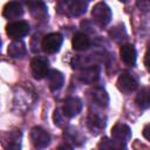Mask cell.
<instances>
[{
	"instance_id": "23",
	"label": "cell",
	"mask_w": 150,
	"mask_h": 150,
	"mask_svg": "<svg viewBox=\"0 0 150 150\" xmlns=\"http://www.w3.org/2000/svg\"><path fill=\"white\" fill-rule=\"evenodd\" d=\"M144 66L150 71V50H148L144 55Z\"/></svg>"
},
{
	"instance_id": "14",
	"label": "cell",
	"mask_w": 150,
	"mask_h": 150,
	"mask_svg": "<svg viewBox=\"0 0 150 150\" xmlns=\"http://www.w3.org/2000/svg\"><path fill=\"white\" fill-rule=\"evenodd\" d=\"M47 77H48L49 88L52 90H59L63 86L64 77H63V74L61 71H59L56 69H52V70H49Z\"/></svg>"
},
{
	"instance_id": "18",
	"label": "cell",
	"mask_w": 150,
	"mask_h": 150,
	"mask_svg": "<svg viewBox=\"0 0 150 150\" xmlns=\"http://www.w3.org/2000/svg\"><path fill=\"white\" fill-rule=\"evenodd\" d=\"M137 105L141 108V109H148L150 108V88L145 87V88H142L138 94L136 95V98H135Z\"/></svg>"
},
{
	"instance_id": "20",
	"label": "cell",
	"mask_w": 150,
	"mask_h": 150,
	"mask_svg": "<svg viewBox=\"0 0 150 150\" xmlns=\"http://www.w3.org/2000/svg\"><path fill=\"white\" fill-rule=\"evenodd\" d=\"M97 149H98V150H115V144H114V142H112L110 138L103 137V138L98 142Z\"/></svg>"
},
{
	"instance_id": "15",
	"label": "cell",
	"mask_w": 150,
	"mask_h": 150,
	"mask_svg": "<svg viewBox=\"0 0 150 150\" xmlns=\"http://www.w3.org/2000/svg\"><path fill=\"white\" fill-rule=\"evenodd\" d=\"M90 96H91V100L94 101V103L101 108H105L109 103V96H108L107 91L102 88H94L90 91Z\"/></svg>"
},
{
	"instance_id": "10",
	"label": "cell",
	"mask_w": 150,
	"mask_h": 150,
	"mask_svg": "<svg viewBox=\"0 0 150 150\" xmlns=\"http://www.w3.org/2000/svg\"><path fill=\"white\" fill-rule=\"evenodd\" d=\"M22 13H23L22 6L18 1L7 2L4 6V11H2V15L6 19H15V18H19V16L22 15Z\"/></svg>"
},
{
	"instance_id": "16",
	"label": "cell",
	"mask_w": 150,
	"mask_h": 150,
	"mask_svg": "<svg viewBox=\"0 0 150 150\" xmlns=\"http://www.w3.org/2000/svg\"><path fill=\"white\" fill-rule=\"evenodd\" d=\"M27 6L32 13V15L36 19H43L47 15V8L41 1H28Z\"/></svg>"
},
{
	"instance_id": "4",
	"label": "cell",
	"mask_w": 150,
	"mask_h": 150,
	"mask_svg": "<svg viewBox=\"0 0 150 150\" xmlns=\"http://www.w3.org/2000/svg\"><path fill=\"white\" fill-rule=\"evenodd\" d=\"M62 41H63V38L61 34L59 33H50L48 35H46L42 40V49L46 52V53H49V54H53V53H56L61 45H62Z\"/></svg>"
},
{
	"instance_id": "12",
	"label": "cell",
	"mask_w": 150,
	"mask_h": 150,
	"mask_svg": "<svg viewBox=\"0 0 150 150\" xmlns=\"http://www.w3.org/2000/svg\"><path fill=\"white\" fill-rule=\"evenodd\" d=\"M105 127V121L102 116H100L96 112H90L88 116V128L91 132H100Z\"/></svg>"
},
{
	"instance_id": "27",
	"label": "cell",
	"mask_w": 150,
	"mask_h": 150,
	"mask_svg": "<svg viewBox=\"0 0 150 150\" xmlns=\"http://www.w3.org/2000/svg\"><path fill=\"white\" fill-rule=\"evenodd\" d=\"M118 150H127V149H125V148H124L123 145H120V148H118Z\"/></svg>"
},
{
	"instance_id": "17",
	"label": "cell",
	"mask_w": 150,
	"mask_h": 150,
	"mask_svg": "<svg viewBox=\"0 0 150 150\" xmlns=\"http://www.w3.org/2000/svg\"><path fill=\"white\" fill-rule=\"evenodd\" d=\"M89 45H90V40L84 33L79 32L73 36L71 46L75 50H84L89 47Z\"/></svg>"
},
{
	"instance_id": "26",
	"label": "cell",
	"mask_w": 150,
	"mask_h": 150,
	"mask_svg": "<svg viewBox=\"0 0 150 150\" xmlns=\"http://www.w3.org/2000/svg\"><path fill=\"white\" fill-rule=\"evenodd\" d=\"M56 150H73V148H71L70 145H68V144H62V145H60Z\"/></svg>"
},
{
	"instance_id": "5",
	"label": "cell",
	"mask_w": 150,
	"mask_h": 150,
	"mask_svg": "<svg viewBox=\"0 0 150 150\" xmlns=\"http://www.w3.org/2000/svg\"><path fill=\"white\" fill-rule=\"evenodd\" d=\"M111 137L120 145H124L131 138V130L128 125L123 123H117L111 129Z\"/></svg>"
},
{
	"instance_id": "3",
	"label": "cell",
	"mask_w": 150,
	"mask_h": 150,
	"mask_svg": "<svg viewBox=\"0 0 150 150\" xmlns=\"http://www.w3.org/2000/svg\"><path fill=\"white\" fill-rule=\"evenodd\" d=\"M91 15L93 18L101 25H107L110 22L111 19V11L109 8V6L105 2H97L94 5L93 9H91Z\"/></svg>"
},
{
	"instance_id": "24",
	"label": "cell",
	"mask_w": 150,
	"mask_h": 150,
	"mask_svg": "<svg viewBox=\"0 0 150 150\" xmlns=\"http://www.w3.org/2000/svg\"><path fill=\"white\" fill-rule=\"evenodd\" d=\"M143 136L150 142V124H146V125L143 128Z\"/></svg>"
},
{
	"instance_id": "13",
	"label": "cell",
	"mask_w": 150,
	"mask_h": 150,
	"mask_svg": "<svg viewBox=\"0 0 150 150\" xmlns=\"http://www.w3.org/2000/svg\"><path fill=\"white\" fill-rule=\"evenodd\" d=\"M120 55L122 61L128 66H134L136 62V50L132 45H124L121 47Z\"/></svg>"
},
{
	"instance_id": "2",
	"label": "cell",
	"mask_w": 150,
	"mask_h": 150,
	"mask_svg": "<svg viewBox=\"0 0 150 150\" xmlns=\"http://www.w3.org/2000/svg\"><path fill=\"white\" fill-rule=\"evenodd\" d=\"M28 32H29V25L26 21H14L6 26L7 35L15 41L27 35Z\"/></svg>"
},
{
	"instance_id": "6",
	"label": "cell",
	"mask_w": 150,
	"mask_h": 150,
	"mask_svg": "<svg viewBox=\"0 0 150 150\" xmlns=\"http://www.w3.org/2000/svg\"><path fill=\"white\" fill-rule=\"evenodd\" d=\"M30 139L33 144L38 148H45L49 144L50 142V136L49 134L42 129L41 127H34L30 131Z\"/></svg>"
},
{
	"instance_id": "11",
	"label": "cell",
	"mask_w": 150,
	"mask_h": 150,
	"mask_svg": "<svg viewBox=\"0 0 150 150\" xmlns=\"http://www.w3.org/2000/svg\"><path fill=\"white\" fill-rule=\"evenodd\" d=\"M98 68L97 67H88V68H84L83 70H81V73L79 74V79L83 82V83H87V84H91L94 82L97 81L98 79Z\"/></svg>"
},
{
	"instance_id": "9",
	"label": "cell",
	"mask_w": 150,
	"mask_h": 150,
	"mask_svg": "<svg viewBox=\"0 0 150 150\" xmlns=\"http://www.w3.org/2000/svg\"><path fill=\"white\" fill-rule=\"evenodd\" d=\"M81 109H82V102L77 97H68L64 101V104L62 108V110L67 117L76 116L81 111Z\"/></svg>"
},
{
	"instance_id": "21",
	"label": "cell",
	"mask_w": 150,
	"mask_h": 150,
	"mask_svg": "<svg viewBox=\"0 0 150 150\" xmlns=\"http://www.w3.org/2000/svg\"><path fill=\"white\" fill-rule=\"evenodd\" d=\"M66 115L63 112V110L61 109H55L54 111V123L57 125V127H62L64 124V121H66Z\"/></svg>"
},
{
	"instance_id": "1",
	"label": "cell",
	"mask_w": 150,
	"mask_h": 150,
	"mask_svg": "<svg viewBox=\"0 0 150 150\" xmlns=\"http://www.w3.org/2000/svg\"><path fill=\"white\" fill-rule=\"evenodd\" d=\"M87 1L83 0H67V1H60L57 4V12L66 15L77 16L86 12L87 8Z\"/></svg>"
},
{
	"instance_id": "22",
	"label": "cell",
	"mask_w": 150,
	"mask_h": 150,
	"mask_svg": "<svg viewBox=\"0 0 150 150\" xmlns=\"http://www.w3.org/2000/svg\"><path fill=\"white\" fill-rule=\"evenodd\" d=\"M64 135H67V137L73 142V143H75V144H81V141H83V138H77L76 136H81L76 130H74V129H68L66 132H64Z\"/></svg>"
},
{
	"instance_id": "8",
	"label": "cell",
	"mask_w": 150,
	"mask_h": 150,
	"mask_svg": "<svg viewBox=\"0 0 150 150\" xmlns=\"http://www.w3.org/2000/svg\"><path fill=\"white\" fill-rule=\"evenodd\" d=\"M30 70H32V75L34 79L36 80H41L45 76L48 75V64L45 60L42 59H33L30 61Z\"/></svg>"
},
{
	"instance_id": "7",
	"label": "cell",
	"mask_w": 150,
	"mask_h": 150,
	"mask_svg": "<svg viewBox=\"0 0 150 150\" xmlns=\"http://www.w3.org/2000/svg\"><path fill=\"white\" fill-rule=\"evenodd\" d=\"M116 86L122 93H131L137 88V81L135 77L128 73H123L118 76L116 81Z\"/></svg>"
},
{
	"instance_id": "25",
	"label": "cell",
	"mask_w": 150,
	"mask_h": 150,
	"mask_svg": "<svg viewBox=\"0 0 150 150\" xmlns=\"http://www.w3.org/2000/svg\"><path fill=\"white\" fill-rule=\"evenodd\" d=\"M20 145L16 144V143H13V144H9V146L6 148V150H20Z\"/></svg>"
},
{
	"instance_id": "19",
	"label": "cell",
	"mask_w": 150,
	"mask_h": 150,
	"mask_svg": "<svg viewBox=\"0 0 150 150\" xmlns=\"http://www.w3.org/2000/svg\"><path fill=\"white\" fill-rule=\"evenodd\" d=\"M25 53H26V47L22 41L16 40L8 46V54L12 57H21L25 55Z\"/></svg>"
}]
</instances>
